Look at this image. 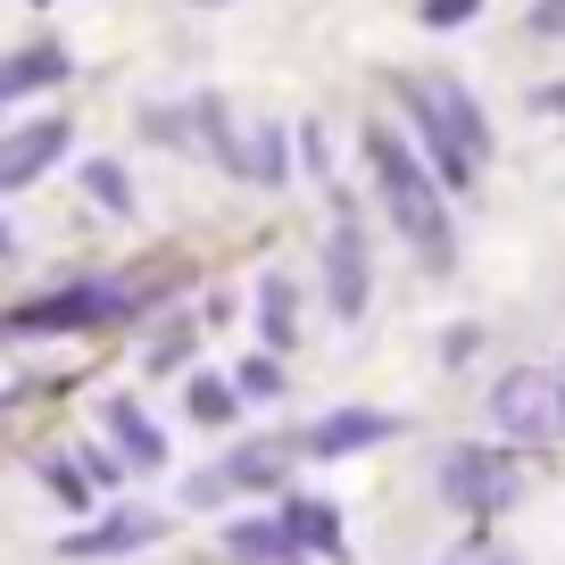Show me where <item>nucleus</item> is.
I'll return each mask as SVG.
<instances>
[{"instance_id": "12", "label": "nucleus", "mask_w": 565, "mask_h": 565, "mask_svg": "<svg viewBox=\"0 0 565 565\" xmlns=\"http://www.w3.org/2000/svg\"><path fill=\"white\" fill-rule=\"evenodd\" d=\"M233 557H249V565H291V532H275V524H233Z\"/></svg>"}, {"instance_id": "16", "label": "nucleus", "mask_w": 565, "mask_h": 565, "mask_svg": "<svg viewBox=\"0 0 565 565\" xmlns=\"http://www.w3.org/2000/svg\"><path fill=\"white\" fill-rule=\"evenodd\" d=\"M291 282H266V341H291Z\"/></svg>"}, {"instance_id": "13", "label": "nucleus", "mask_w": 565, "mask_h": 565, "mask_svg": "<svg viewBox=\"0 0 565 565\" xmlns=\"http://www.w3.org/2000/svg\"><path fill=\"white\" fill-rule=\"evenodd\" d=\"M108 424H117V433H125V449H134V466H159V433H150V424H141L134 407H108Z\"/></svg>"}, {"instance_id": "6", "label": "nucleus", "mask_w": 565, "mask_h": 565, "mask_svg": "<svg viewBox=\"0 0 565 565\" xmlns=\"http://www.w3.org/2000/svg\"><path fill=\"white\" fill-rule=\"evenodd\" d=\"M67 150V125L42 117V125H18V134H0V192H18V183H34L42 167Z\"/></svg>"}, {"instance_id": "15", "label": "nucleus", "mask_w": 565, "mask_h": 565, "mask_svg": "<svg viewBox=\"0 0 565 565\" xmlns=\"http://www.w3.org/2000/svg\"><path fill=\"white\" fill-rule=\"evenodd\" d=\"M192 416H200V424H225V416H233V383L200 374V383H192Z\"/></svg>"}, {"instance_id": "2", "label": "nucleus", "mask_w": 565, "mask_h": 565, "mask_svg": "<svg viewBox=\"0 0 565 565\" xmlns=\"http://www.w3.org/2000/svg\"><path fill=\"white\" fill-rule=\"evenodd\" d=\"M407 100L424 108V125H433V141H441V167H449V183H466L482 159H491V134H482V108L466 100L449 75H424Z\"/></svg>"}, {"instance_id": "9", "label": "nucleus", "mask_w": 565, "mask_h": 565, "mask_svg": "<svg viewBox=\"0 0 565 565\" xmlns=\"http://www.w3.org/2000/svg\"><path fill=\"white\" fill-rule=\"evenodd\" d=\"M150 532H159V515H108V532H75L67 557H117V548L150 541Z\"/></svg>"}, {"instance_id": "8", "label": "nucleus", "mask_w": 565, "mask_h": 565, "mask_svg": "<svg viewBox=\"0 0 565 565\" xmlns=\"http://www.w3.org/2000/svg\"><path fill=\"white\" fill-rule=\"evenodd\" d=\"M391 433V416H324L317 433H308V449L317 458H341V449H366V441H383Z\"/></svg>"}, {"instance_id": "19", "label": "nucleus", "mask_w": 565, "mask_h": 565, "mask_svg": "<svg viewBox=\"0 0 565 565\" xmlns=\"http://www.w3.org/2000/svg\"><path fill=\"white\" fill-rule=\"evenodd\" d=\"M532 25H541V34H565V0H541V9H532Z\"/></svg>"}, {"instance_id": "17", "label": "nucleus", "mask_w": 565, "mask_h": 565, "mask_svg": "<svg viewBox=\"0 0 565 565\" xmlns=\"http://www.w3.org/2000/svg\"><path fill=\"white\" fill-rule=\"evenodd\" d=\"M475 18V0H424V25H466Z\"/></svg>"}, {"instance_id": "4", "label": "nucleus", "mask_w": 565, "mask_h": 565, "mask_svg": "<svg viewBox=\"0 0 565 565\" xmlns=\"http://www.w3.org/2000/svg\"><path fill=\"white\" fill-rule=\"evenodd\" d=\"M491 416H499V433H515V441H548V433H557V374H541V366L499 374Z\"/></svg>"}, {"instance_id": "7", "label": "nucleus", "mask_w": 565, "mask_h": 565, "mask_svg": "<svg viewBox=\"0 0 565 565\" xmlns=\"http://www.w3.org/2000/svg\"><path fill=\"white\" fill-rule=\"evenodd\" d=\"M333 308H341V317L366 308V242H358V225L333 233Z\"/></svg>"}, {"instance_id": "10", "label": "nucleus", "mask_w": 565, "mask_h": 565, "mask_svg": "<svg viewBox=\"0 0 565 565\" xmlns=\"http://www.w3.org/2000/svg\"><path fill=\"white\" fill-rule=\"evenodd\" d=\"M58 75H67L58 51H18V58H0V100H18V92H34V84H58Z\"/></svg>"}, {"instance_id": "18", "label": "nucleus", "mask_w": 565, "mask_h": 565, "mask_svg": "<svg viewBox=\"0 0 565 565\" xmlns=\"http://www.w3.org/2000/svg\"><path fill=\"white\" fill-rule=\"evenodd\" d=\"M242 391H249V399H266V391H275V366H266V358H249V366H242Z\"/></svg>"}, {"instance_id": "1", "label": "nucleus", "mask_w": 565, "mask_h": 565, "mask_svg": "<svg viewBox=\"0 0 565 565\" xmlns=\"http://www.w3.org/2000/svg\"><path fill=\"white\" fill-rule=\"evenodd\" d=\"M366 159H374V175H383V200H391V216H399V233H407V242H416L433 266H449V249H458V242H449L441 192L424 183V167L407 159L391 134H366Z\"/></svg>"}, {"instance_id": "20", "label": "nucleus", "mask_w": 565, "mask_h": 565, "mask_svg": "<svg viewBox=\"0 0 565 565\" xmlns=\"http://www.w3.org/2000/svg\"><path fill=\"white\" fill-rule=\"evenodd\" d=\"M449 565H515V557H508V548H458Z\"/></svg>"}, {"instance_id": "11", "label": "nucleus", "mask_w": 565, "mask_h": 565, "mask_svg": "<svg viewBox=\"0 0 565 565\" xmlns=\"http://www.w3.org/2000/svg\"><path fill=\"white\" fill-rule=\"evenodd\" d=\"M282 532H291V548H333L341 532H333V508L324 499H300V508L282 515Z\"/></svg>"}, {"instance_id": "5", "label": "nucleus", "mask_w": 565, "mask_h": 565, "mask_svg": "<svg viewBox=\"0 0 565 565\" xmlns=\"http://www.w3.org/2000/svg\"><path fill=\"white\" fill-rule=\"evenodd\" d=\"M125 308H134V291H100V282H84V291H51V300L18 308L9 333H84V324H117Z\"/></svg>"}, {"instance_id": "3", "label": "nucleus", "mask_w": 565, "mask_h": 565, "mask_svg": "<svg viewBox=\"0 0 565 565\" xmlns=\"http://www.w3.org/2000/svg\"><path fill=\"white\" fill-rule=\"evenodd\" d=\"M441 491H449V508H466V515H499L524 491V475H515V458H499V449H449Z\"/></svg>"}, {"instance_id": "14", "label": "nucleus", "mask_w": 565, "mask_h": 565, "mask_svg": "<svg viewBox=\"0 0 565 565\" xmlns=\"http://www.w3.org/2000/svg\"><path fill=\"white\" fill-rule=\"evenodd\" d=\"M84 192L100 200V209H125V200H134V192H125V167H108V159L84 167Z\"/></svg>"}]
</instances>
